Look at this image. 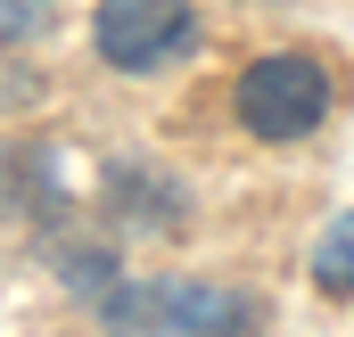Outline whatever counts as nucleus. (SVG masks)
Returning <instances> with one entry per match:
<instances>
[{
    "label": "nucleus",
    "instance_id": "20e7f679",
    "mask_svg": "<svg viewBox=\"0 0 354 337\" xmlns=\"http://www.w3.org/2000/svg\"><path fill=\"white\" fill-rule=\"evenodd\" d=\"M313 288L330 305H354V214H338L322 239H313Z\"/></svg>",
    "mask_w": 354,
    "mask_h": 337
},
{
    "label": "nucleus",
    "instance_id": "39448f33",
    "mask_svg": "<svg viewBox=\"0 0 354 337\" xmlns=\"http://www.w3.org/2000/svg\"><path fill=\"white\" fill-rule=\"evenodd\" d=\"M0 25H8V50H25V41L50 25V0H8V8H0Z\"/></svg>",
    "mask_w": 354,
    "mask_h": 337
},
{
    "label": "nucleus",
    "instance_id": "f03ea898",
    "mask_svg": "<svg viewBox=\"0 0 354 337\" xmlns=\"http://www.w3.org/2000/svg\"><path fill=\"white\" fill-rule=\"evenodd\" d=\"M189 0H99L91 8V50L115 75H157L165 58L189 50Z\"/></svg>",
    "mask_w": 354,
    "mask_h": 337
},
{
    "label": "nucleus",
    "instance_id": "f257e3e1",
    "mask_svg": "<svg viewBox=\"0 0 354 337\" xmlns=\"http://www.w3.org/2000/svg\"><path fill=\"white\" fill-rule=\"evenodd\" d=\"M330 107H338V83H330V66L305 58V50H264V58H248L239 83H231V115H239V132L264 140V148L313 140V132L330 124Z\"/></svg>",
    "mask_w": 354,
    "mask_h": 337
},
{
    "label": "nucleus",
    "instance_id": "7ed1b4c3",
    "mask_svg": "<svg viewBox=\"0 0 354 337\" xmlns=\"http://www.w3.org/2000/svg\"><path fill=\"white\" fill-rule=\"evenodd\" d=\"M99 313H107L115 329H239V321H256L248 296H231V288H189V280L115 288V296H99Z\"/></svg>",
    "mask_w": 354,
    "mask_h": 337
}]
</instances>
